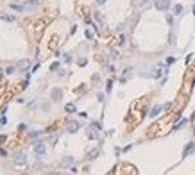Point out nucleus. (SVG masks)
I'll list each match as a JSON object with an SVG mask.
<instances>
[{
	"mask_svg": "<svg viewBox=\"0 0 195 175\" xmlns=\"http://www.w3.org/2000/svg\"><path fill=\"white\" fill-rule=\"evenodd\" d=\"M45 152H47V147H45V143H43V141H36V143H34V154H36L38 157L45 156Z\"/></svg>",
	"mask_w": 195,
	"mask_h": 175,
	"instance_id": "f257e3e1",
	"label": "nucleus"
},
{
	"mask_svg": "<svg viewBox=\"0 0 195 175\" xmlns=\"http://www.w3.org/2000/svg\"><path fill=\"white\" fill-rule=\"evenodd\" d=\"M156 9H159V11H166L168 7H170V0H156Z\"/></svg>",
	"mask_w": 195,
	"mask_h": 175,
	"instance_id": "f03ea898",
	"label": "nucleus"
},
{
	"mask_svg": "<svg viewBox=\"0 0 195 175\" xmlns=\"http://www.w3.org/2000/svg\"><path fill=\"white\" fill-rule=\"evenodd\" d=\"M13 161H14V164H25V163H27V157H25V154H14Z\"/></svg>",
	"mask_w": 195,
	"mask_h": 175,
	"instance_id": "7ed1b4c3",
	"label": "nucleus"
},
{
	"mask_svg": "<svg viewBox=\"0 0 195 175\" xmlns=\"http://www.w3.org/2000/svg\"><path fill=\"white\" fill-rule=\"evenodd\" d=\"M66 130H68L70 134H75L77 130H79V123L77 122H68L66 123Z\"/></svg>",
	"mask_w": 195,
	"mask_h": 175,
	"instance_id": "20e7f679",
	"label": "nucleus"
},
{
	"mask_svg": "<svg viewBox=\"0 0 195 175\" xmlns=\"http://www.w3.org/2000/svg\"><path fill=\"white\" fill-rule=\"evenodd\" d=\"M161 111H165V107H163V105H154V107H152V111L149 113V116H150V118H156Z\"/></svg>",
	"mask_w": 195,
	"mask_h": 175,
	"instance_id": "39448f33",
	"label": "nucleus"
},
{
	"mask_svg": "<svg viewBox=\"0 0 195 175\" xmlns=\"http://www.w3.org/2000/svg\"><path fill=\"white\" fill-rule=\"evenodd\" d=\"M61 97H63V91L59 90V88H56V90L50 91V98L52 100H61Z\"/></svg>",
	"mask_w": 195,
	"mask_h": 175,
	"instance_id": "423d86ee",
	"label": "nucleus"
},
{
	"mask_svg": "<svg viewBox=\"0 0 195 175\" xmlns=\"http://www.w3.org/2000/svg\"><path fill=\"white\" fill-rule=\"evenodd\" d=\"M70 164H74V157L72 156H64L61 159V166H70Z\"/></svg>",
	"mask_w": 195,
	"mask_h": 175,
	"instance_id": "0eeeda50",
	"label": "nucleus"
},
{
	"mask_svg": "<svg viewBox=\"0 0 195 175\" xmlns=\"http://www.w3.org/2000/svg\"><path fill=\"white\" fill-rule=\"evenodd\" d=\"M193 150H195V143H190V145H186V147H184V150H183V157H186L188 154H191Z\"/></svg>",
	"mask_w": 195,
	"mask_h": 175,
	"instance_id": "6e6552de",
	"label": "nucleus"
},
{
	"mask_svg": "<svg viewBox=\"0 0 195 175\" xmlns=\"http://www.w3.org/2000/svg\"><path fill=\"white\" fill-rule=\"evenodd\" d=\"M29 63H31L29 59H21V61L16 64V70H25V68L29 66Z\"/></svg>",
	"mask_w": 195,
	"mask_h": 175,
	"instance_id": "1a4fd4ad",
	"label": "nucleus"
},
{
	"mask_svg": "<svg viewBox=\"0 0 195 175\" xmlns=\"http://www.w3.org/2000/svg\"><path fill=\"white\" fill-rule=\"evenodd\" d=\"M11 9H13V11H16V13H25L24 4H11Z\"/></svg>",
	"mask_w": 195,
	"mask_h": 175,
	"instance_id": "9d476101",
	"label": "nucleus"
},
{
	"mask_svg": "<svg viewBox=\"0 0 195 175\" xmlns=\"http://www.w3.org/2000/svg\"><path fill=\"white\" fill-rule=\"evenodd\" d=\"M38 4H39L38 0H32V2H25V4H24V7H25V11H31V9H34Z\"/></svg>",
	"mask_w": 195,
	"mask_h": 175,
	"instance_id": "9b49d317",
	"label": "nucleus"
},
{
	"mask_svg": "<svg viewBox=\"0 0 195 175\" xmlns=\"http://www.w3.org/2000/svg\"><path fill=\"white\" fill-rule=\"evenodd\" d=\"M64 111H66V113H75L77 111V105L75 104H66V105H64Z\"/></svg>",
	"mask_w": 195,
	"mask_h": 175,
	"instance_id": "f8f14e48",
	"label": "nucleus"
},
{
	"mask_svg": "<svg viewBox=\"0 0 195 175\" xmlns=\"http://www.w3.org/2000/svg\"><path fill=\"white\" fill-rule=\"evenodd\" d=\"M97 156H99V148H93V150L88 152V159H90V161H91V159H97Z\"/></svg>",
	"mask_w": 195,
	"mask_h": 175,
	"instance_id": "ddd939ff",
	"label": "nucleus"
},
{
	"mask_svg": "<svg viewBox=\"0 0 195 175\" xmlns=\"http://www.w3.org/2000/svg\"><path fill=\"white\" fill-rule=\"evenodd\" d=\"M86 136H88L90 139H95L97 138V130L95 129H88V130H86Z\"/></svg>",
	"mask_w": 195,
	"mask_h": 175,
	"instance_id": "4468645a",
	"label": "nucleus"
},
{
	"mask_svg": "<svg viewBox=\"0 0 195 175\" xmlns=\"http://www.w3.org/2000/svg\"><path fill=\"white\" fill-rule=\"evenodd\" d=\"M181 13H183V6H181V4H176V6H174V14L179 16Z\"/></svg>",
	"mask_w": 195,
	"mask_h": 175,
	"instance_id": "2eb2a0df",
	"label": "nucleus"
},
{
	"mask_svg": "<svg viewBox=\"0 0 195 175\" xmlns=\"http://www.w3.org/2000/svg\"><path fill=\"white\" fill-rule=\"evenodd\" d=\"M186 123H188V120H181L179 123H176V127H174V129H176V130H179V129H181L183 125H186Z\"/></svg>",
	"mask_w": 195,
	"mask_h": 175,
	"instance_id": "dca6fc26",
	"label": "nucleus"
},
{
	"mask_svg": "<svg viewBox=\"0 0 195 175\" xmlns=\"http://www.w3.org/2000/svg\"><path fill=\"white\" fill-rule=\"evenodd\" d=\"M91 127H93L95 130H102V129H100V123H99V122H91Z\"/></svg>",
	"mask_w": 195,
	"mask_h": 175,
	"instance_id": "f3484780",
	"label": "nucleus"
},
{
	"mask_svg": "<svg viewBox=\"0 0 195 175\" xmlns=\"http://www.w3.org/2000/svg\"><path fill=\"white\" fill-rule=\"evenodd\" d=\"M124 43H125V36L120 34V38H118V45H124Z\"/></svg>",
	"mask_w": 195,
	"mask_h": 175,
	"instance_id": "a211bd4d",
	"label": "nucleus"
},
{
	"mask_svg": "<svg viewBox=\"0 0 195 175\" xmlns=\"http://www.w3.org/2000/svg\"><path fill=\"white\" fill-rule=\"evenodd\" d=\"M41 134H43V132H32V134H31V138H32V139H36V138H39Z\"/></svg>",
	"mask_w": 195,
	"mask_h": 175,
	"instance_id": "6ab92c4d",
	"label": "nucleus"
},
{
	"mask_svg": "<svg viewBox=\"0 0 195 175\" xmlns=\"http://www.w3.org/2000/svg\"><path fill=\"white\" fill-rule=\"evenodd\" d=\"M57 68H59V63H54V64H52V66H50V70H52V72H56Z\"/></svg>",
	"mask_w": 195,
	"mask_h": 175,
	"instance_id": "aec40b11",
	"label": "nucleus"
},
{
	"mask_svg": "<svg viewBox=\"0 0 195 175\" xmlns=\"http://www.w3.org/2000/svg\"><path fill=\"white\" fill-rule=\"evenodd\" d=\"M172 63H176V57H168L166 59V64H172Z\"/></svg>",
	"mask_w": 195,
	"mask_h": 175,
	"instance_id": "412c9836",
	"label": "nucleus"
},
{
	"mask_svg": "<svg viewBox=\"0 0 195 175\" xmlns=\"http://www.w3.org/2000/svg\"><path fill=\"white\" fill-rule=\"evenodd\" d=\"M25 129H27V127H25V123H21V125L18 127V130H20V132H24V130H25Z\"/></svg>",
	"mask_w": 195,
	"mask_h": 175,
	"instance_id": "4be33fe9",
	"label": "nucleus"
},
{
	"mask_svg": "<svg viewBox=\"0 0 195 175\" xmlns=\"http://www.w3.org/2000/svg\"><path fill=\"white\" fill-rule=\"evenodd\" d=\"M6 73H9V75H11V73H14V68H13V66H9V68L6 70Z\"/></svg>",
	"mask_w": 195,
	"mask_h": 175,
	"instance_id": "5701e85b",
	"label": "nucleus"
},
{
	"mask_svg": "<svg viewBox=\"0 0 195 175\" xmlns=\"http://www.w3.org/2000/svg\"><path fill=\"white\" fill-rule=\"evenodd\" d=\"M43 111H50V105L49 104H43Z\"/></svg>",
	"mask_w": 195,
	"mask_h": 175,
	"instance_id": "b1692460",
	"label": "nucleus"
},
{
	"mask_svg": "<svg viewBox=\"0 0 195 175\" xmlns=\"http://www.w3.org/2000/svg\"><path fill=\"white\" fill-rule=\"evenodd\" d=\"M2 18L7 20V21H13V20H14V16H2Z\"/></svg>",
	"mask_w": 195,
	"mask_h": 175,
	"instance_id": "393cba45",
	"label": "nucleus"
},
{
	"mask_svg": "<svg viewBox=\"0 0 195 175\" xmlns=\"http://www.w3.org/2000/svg\"><path fill=\"white\" fill-rule=\"evenodd\" d=\"M86 64V59H79V66H84Z\"/></svg>",
	"mask_w": 195,
	"mask_h": 175,
	"instance_id": "a878e982",
	"label": "nucleus"
},
{
	"mask_svg": "<svg viewBox=\"0 0 195 175\" xmlns=\"http://www.w3.org/2000/svg\"><path fill=\"white\" fill-rule=\"evenodd\" d=\"M97 4H99V6H104V4H106V0H97Z\"/></svg>",
	"mask_w": 195,
	"mask_h": 175,
	"instance_id": "bb28decb",
	"label": "nucleus"
},
{
	"mask_svg": "<svg viewBox=\"0 0 195 175\" xmlns=\"http://www.w3.org/2000/svg\"><path fill=\"white\" fill-rule=\"evenodd\" d=\"M143 2H147V0H143Z\"/></svg>",
	"mask_w": 195,
	"mask_h": 175,
	"instance_id": "cd10ccee",
	"label": "nucleus"
}]
</instances>
